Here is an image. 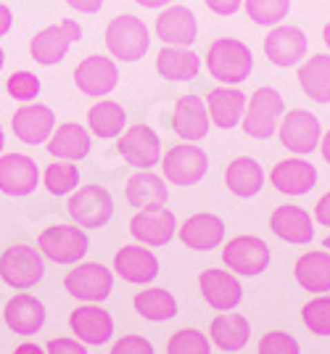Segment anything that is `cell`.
<instances>
[{
    "mask_svg": "<svg viewBox=\"0 0 330 354\" xmlns=\"http://www.w3.org/2000/svg\"><path fill=\"white\" fill-rule=\"evenodd\" d=\"M278 133H280V143H283L291 153L307 156V153L317 151V146H320L322 124H320V119H317L312 111L296 109V111H288V114L280 119Z\"/></svg>",
    "mask_w": 330,
    "mask_h": 354,
    "instance_id": "7c38bea8",
    "label": "cell"
},
{
    "mask_svg": "<svg viewBox=\"0 0 330 354\" xmlns=\"http://www.w3.org/2000/svg\"><path fill=\"white\" fill-rule=\"evenodd\" d=\"M66 6H72L79 14H98L104 8V0H66Z\"/></svg>",
    "mask_w": 330,
    "mask_h": 354,
    "instance_id": "bcb514c9",
    "label": "cell"
},
{
    "mask_svg": "<svg viewBox=\"0 0 330 354\" xmlns=\"http://www.w3.org/2000/svg\"><path fill=\"white\" fill-rule=\"evenodd\" d=\"M320 151H322V159H325V162L330 164V130L325 135H322V138H320Z\"/></svg>",
    "mask_w": 330,
    "mask_h": 354,
    "instance_id": "f907efd6",
    "label": "cell"
},
{
    "mask_svg": "<svg viewBox=\"0 0 330 354\" xmlns=\"http://www.w3.org/2000/svg\"><path fill=\"white\" fill-rule=\"evenodd\" d=\"M315 220L320 222V225H325V227H330V191L317 201L315 207Z\"/></svg>",
    "mask_w": 330,
    "mask_h": 354,
    "instance_id": "7dc6e473",
    "label": "cell"
},
{
    "mask_svg": "<svg viewBox=\"0 0 330 354\" xmlns=\"http://www.w3.org/2000/svg\"><path fill=\"white\" fill-rule=\"evenodd\" d=\"M285 104L283 95L275 88H256L251 98L246 101V111L240 119L243 133L254 140H267L275 135L280 119H283Z\"/></svg>",
    "mask_w": 330,
    "mask_h": 354,
    "instance_id": "7a4b0ae2",
    "label": "cell"
},
{
    "mask_svg": "<svg viewBox=\"0 0 330 354\" xmlns=\"http://www.w3.org/2000/svg\"><path fill=\"white\" fill-rule=\"evenodd\" d=\"M3 320L19 336H35L46 325V304L32 294H19L6 304Z\"/></svg>",
    "mask_w": 330,
    "mask_h": 354,
    "instance_id": "4316f807",
    "label": "cell"
},
{
    "mask_svg": "<svg viewBox=\"0 0 330 354\" xmlns=\"http://www.w3.org/2000/svg\"><path fill=\"white\" fill-rule=\"evenodd\" d=\"M270 246L259 236H235L222 249V262L233 275L256 278L270 267Z\"/></svg>",
    "mask_w": 330,
    "mask_h": 354,
    "instance_id": "52a82bcc",
    "label": "cell"
},
{
    "mask_svg": "<svg viewBox=\"0 0 330 354\" xmlns=\"http://www.w3.org/2000/svg\"><path fill=\"white\" fill-rule=\"evenodd\" d=\"M114 270H117L122 281L146 286V283L156 281L159 259H156L153 251L143 249V246H122L114 257Z\"/></svg>",
    "mask_w": 330,
    "mask_h": 354,
    "instance_id": "cb8c5ba5",
    "label": "cell"
},
{
    "mask_svg": "<svg viewBox=\"0 0 330 354\" xmlns=\"http://www.w3.org/2000/svg\"><path fill=\"white\" fill-rule=\"evenodd\" d=\"M209 336L222 352H240L251 339V325L238 312H225L211 320Z\"/></svg>",
    "mask_w": 330,
    "mask_h": 354,
    "instance_id": "d6a6232c",
    "label": "cell"
},
{
    "mask_svg": "<svg viewBox=\"0 0 330 354\" xmlns=\"http://www.w3.org/2000/svg\"><path fill=\"white\" fill-rule=\"evenodd\" d=\"M69 328L77 336V341L101 346L114 336V317L98 304H82L69 315Z\"/></svg>",
    "mask_w": 330,
    "mask_h": 354,
    "instance_id": "ac0fdd59",
    "label": "cell"
},
{
    "mask_svg": "<svg viewBox=\"0 0 330 354\" xmlns=\"http://www.w3.org/2000/svg\"><path fill=\"white\" fill-rule=\"evenodd\" d=\"M40 183L37 162L27 153L0 156V191L6 196H30Z\"/></svg>",
    "mask_w": 330,
    "mask_h": 354,
    "instance_id": "2e32d148",
    "label": "cell"
},
{
    "mask_svg": "<svg viewBox=\"0 0 330 354\" xmlns=\"http://www.w3.org/2000/svg\"><path fill=\"white\" fill-rule=\"evenodd\" d=\"M127 201L135 209H151V207H164L169 198V188H166L164 177L153 175L151 169H140L127 180Z\"/></svg>",
    "mask_w": 330,
    "mask_h": 354,
    "instance_id": "1f68e13d",
    "label": "cell"
},
{
    "mask_svg": "<svg viewBox=\"0 0 330 354\" xmlns=\"http://www.w3.org/2000/svg\"><path fill=\"white\" fill-rule=\"evenodd\" d=\"M119 82V69L117 64L106 56H88L77 64L75 69V85L79 93L90 95V98H101L108 95Z\"/></svg>",
    "mask_w": 330,
    "mask_h": 354,
    "instance_id": "9a60e30c",
    "label": "cell"
},
{
    "mask_svg": "<svg viewBox=\"0 0 330 354\" xmlns=\"http://www.w3.org/2000/svg\"><path fill=\"white\" fill-rule=\"evenodd\" d=\"M135 312L151 323H164L177 315V299L164 288H148L135 294Z\"/></svg>",
    "mask_w": 330,
    "mask_h": 354,
    "instance_id": "d590c367",
    "label": "cell"
},
{
    "mask_svg": "<svg viewBox=\"0 0 330 354\" xmlns=\"http://www.w3.org/2000/svg\"><path fill=\"white\" fill-rule=\"evenodd\" d=\"M66 209L79 227H104L114 214V201L104 185H82L79 191L72 193Z\"/></svg>",
    "mask_w": 330,
    "mask_h": 354,
    "instance_id": "30bf717a",
    "label": "cell"
},
{
    "mask_svg": "<svg viewBox=\"0 0 330 354\" xmlns=\"http://www.w3.org/2000/svg\"><path fill=\"white\" fill-rule=\"evenodd\" d=\"M198 288H201V296L206 299V304L217 312L235 310L243 299V286L230 270H214V267L204 270L198 275Z\"/></svg>",
    "mask_w": 330,
    "mask_h": 354,
    "instance_id": "5bb4252c",
    "label": "cell"
},
{
    "mask_svg": "<svg viewBox=\"0 0 330 354\" xmlns=\"http://www.w3.org/2000/svg\"><path fill=\"white\" fill-rule=\"evenodd\" d=\"M156 69L164 80L172 82H191L201 72V56L193 53L191 48H177V45H166L156 56Z\"/></svg>",
    "mask_w": 330,
    "mask_h": 354,
    "instance_id": "f1b7e54d",
    "label": "cell"
},
{
    "mask_svg": "<svg viewBox=\"0 0 330 354\" xmlns=\"http://www.w3.org/2000/svg\"><path fill=\"white\" fill-rule=\"evenodd\" d=\"M180 241L193 251H211L225 241V222L211 212L191 214L180 227Z\"/></svg>",
    "mask_w": 330,
    "mask_h": 354,
    "instance_id": "603a6c76",
    "label": "cell"
},
{
    "mask_svg": "<svg viewBox=\"0 0 330 354\" xmlns=\"http://www.w3.org/2000/svg\"><path fill=\"white\" fill-rule=\"evenodd\" d=\"M291 11V0H246V14L259 27H278Z\"/></svg>",
    "mask_w": 330,
    "mask_h": 354,
    "instance_id": "74e56055",
    "label": "cell"
},
{
    "mask_svg": "<svg viewBox=\"0 0 330 354\" xmlns=\"http://www.w3.org/2000/svg\"><path fill=\"white\" fill-rule=\"evenodd\" d=\"M106 48L114 59L119 61H140L151 48V35L148 27L143 24V19L130 14H122L108 21L106 27Z\"/></svg>",
    "mask_w": 330,
    "mask_h": 354,
    "instance_id": "3957f363",
    "label": "cell"
},
{
    "mask_svg": "<svg viewBox=\"0 0 330 354\" xmlns=\"http://www.w3.org/2000/svg\"><path fill=\"white\" fill-rule=\"evenodd\" d=\"M325 249H328V251H330V236H328V238H325Z\"/></svg>",
    "mask_w": 330,
    "mask_h": 354,
    "instance_id": "9f6ffc18",
    "label": "cell"
},
{
    "mask_svg": "<svg viewBox=\"0 0 330 354\" xmlns=\"http://www.w3.org/2000/svg\"><path fill=\"white\" fill-rule=\"evenodd\" d=\"M43 183L53 196H66L79 185V169L72 162L56 159L53 164H48V169L43 172Z\"/></svg>",
    "mask_w": 330,
    "mask_h": 354,
    "instance_id": "8d00e7d4",
    "label": "cell"
},
{
    "mask_svg": "<svg viewBox=\"0 0 330 354\" xmlns=\"http://www.w3.org/2000/svg\"><path fill=\"white\" fill-rule=\"evenodd\" d=\"M40 88H43V85H40V77L27 72V69L14 72L6 80V93H8L14 101H35V98L40 95Z\"/></svg>",
    "mask_w": 330,
    "mask_h": 354,
    "instance_id": "60d3db41",
    "label": "cell"
},
{
    "mask_svg": "<svg viewBox=\"0 0 330 354\" xmlns=\"http://www.w3.org/2000/svg\"><path fill=\"white\" fill-rule=\"evenodd\" d=\"M11 127H14V135L21 143H27V146H40V143H46L48 138H50V133L56 130V114H53L50 106L27 104L14 114Z\"/></svg>",
    "mask_w": 330,
    "mask_h": 354,
    "instance_id": "e0dca14e",
    "label": "cell"
},
{
    "mask_svg": "<svg viewBox=\"0 0 330 354\" xmlns=\"http://www.w3.org/2000/svg\"><path fill=\"white\" fill-rule=\"evenodd\" d=\"M3 146H6V135H3V127H0V153H3Z\"/></svg>",
    "mask_w": 330,
    "mask_h": 354,
    "instance_id": "db71d44e",
    "label": "cell"
},
{
    "mask_svg": "<svg viewBox=\"0 0 330 354\" xmlns=\"http://www.w3.org/2000/svg\"><path fill=\"white\" fill-rule=\"evenodd\" d=\"M46 354H88L85 344H79L77 339H50L46 346Z\"/></svg>",
    "mask_w": 330,
    "mask_h": 354,
    "instance_id": "ee69618b",
    "label": "cell"
},
{
    "mask_svg": "<svg viewBox=\"0 0 330 354\" xmlns=\"http://www.w3.org/2000/svg\"><path fill=\"white\" fill-rule=\"evenodd\" d=\"M46 265H43V254L32 246H8L0 254V278L6 286H11L16 291H27L32 286L43 281Z\"/></svg>",
    "mask_w": 330,
    "mask_h": 354,
    "instance_id": "5b68a950",
    "label": "cell"
},
{
    "mask_svg": "<svg viewBox=\"0 0 330 354\" xmlns=\"http://www.w3.org/2000/svg\"><path fill=\"white\" fill-rule=\"evenodd\" d=\"M177 230V220L166 207L137 209V214L130 220V233L143 246H166Z\"/></svg>",
    "mask_w": 330,
    "mask_h": 354,
    "instance_id": "4fadbf2b",
    "label": "cell"
},
{
    "mask_svg": "<svg viewBox=\"0 0 330 354\" xmlns=\"http://www.w3.org/2000/svg\"><path fill=\"white\" fill-rule=\"evenodd\" d=\"M307 35L299 30V27H275V30L264 37V53L267 59L280 66V69H288V66H296L304 56H307Z\"/></svg>",
    "mask_w": 330,
    "mask_h": 354,
    "instance_id": "d6986e66",
    "label": "cell"
},
{
    "mask_svg": "<svg viewBox=\"0 0 330 354\" xmlns=\"http://www.w3.org/2000/svg\"><path fill=\"white\" fill-rule=\"evenodd\" d=\"M322 40H325V45L330 48V21L325 24V30H322Z\"/></svg>",
    "mask_w": 330,
    "mask_h": 354,
    "instance_id": "f5cc1de1",
    "label": "cell"
},
{
    "mask_svg": "<svg viewBox=\"0 0 330 354\" xmlns=\"http://www.w3.org/2000/svg\"><path fill=\"white\" fill-rule=\"evenodd\" d=\"M156 37L164 45L191 48L198 37V21L191 8L185 6H169L164 14L156 19Z\"/></svg>",
    "mask_w": 330,
    "mask_h": 354,
    "instance_id": "44dd1931",
    "label": "cell"
},
{
    "mask_svg": "<svg viewBox=\"0 0 330 354\" xmlns=\"http://www.w3.org/2000/svg\"><path fill=\"white\" fill-rule=\"evenodd\" d=\"M211 122L209 111H206V101L201 95H182L175 114H172V130L180 135L185 143H195L204 140L209 133Z\"/></svg>",
    "mask_w": 330,
    "mask_h": 354,
    "instance_id": "ffe728a7",
    "label": "cell"
},
{
    "mask_svg": "<svg viewBox=\"0 0 330 354\" xmlns=\"http://www.w3.org/2000/svg\"><path fill=\"white\" fill-rule=\"evenodd\" d=\"M270 230L280 241H288V243H296V246H304V243H312L315 238V225H312V214L301 207H278L270 217Z\"/></svg>",
    "mask_w": 330,
    "mask_h": 354,
    "instance_id": "484cf974",
    "label": "cell"
},
{
    "mask_svg": "<svg viewBox=\"0 0 330 354\" xmlns=\"http://www.w3.org/2000/svg\"><path fill=\"white\" fill-rule=\"evenodd\" d=\"M206 69L222 85H240L254 69V53L235 37H217L206 53Z\"/></svg>",
    "mask_w": 330,
    "mask_h": 354,
    "instance_id": "6da1fadb",
    "label": "cell"
},
{
    "mask_svg": "<svg viewBox=\"0 0 330 354\" xmlns=\"http://www.w3.org/2000/svg\"><path fill=\"white\" fill-rule=\"evenodd\" d=\"M37 246H40V254H46L50 262L75 265L88 254L90 241L79 225H50L40 233Z\"/></svg>",
    "mask_w": 330,
    "mask_h": 354,
    "instance_id": "8992f818",
    "label": "cell"
},
{
    "mask_svg": "<svg viewBox=\"0 0 330 354\" xmlns=\"http://www.w3.org/2000/svg\"><path fill=\"white\" fill-rule=\"evenodd\" d=\"M64 288L75 296V299H79V301L98 304V301L108 299V294H111L114 275L101 262H79L75 270L66 272Z\"/></svg>",
    "mask_w": 330,
    "mask_h": 354,
    "instance_id": "9c48e42d",
    "label": "cell"
},
{
    "mask_svg": "<svg viewBox=\"0 0 330 354\" xmlns=\"http://www.w3.org/2000/svg\"><path fill=\"white\" fill-rule=\"evenodd\" d=\"M299 85L315 104H330V56L320 53L304 61L299 69Z\"/></svg>",
    "mask_w": 330,
    "mask_h": 354,
    "instance_id": "836d02e7",
    "label": "cell"
},
{
    "mask_svg": "<svg viewBox=\"0 0 330 354\" xmlns=\"http://www.w3.org/2000/svg\"><path fill=\"white\" fill-rule=\"evenodd\" d=\"M162 169H164V180L180 188H191L198 185L206 172H209V156L204 148L195 143H177L162 156Z\"/></svg>",
    "mask_w": 330,
    "mask_h": 354,
    "instance_id": "277c9868",
    "label": "cell"
},
{
    "mask_svg": "<svg viewBox=\"0 0 330 354\" xmlns=\"http://www.w3.org/2000/svg\"><path fill=\"white\" fill-rule=\"evenodd\" d=\"M108 354H153V344L143 336H122L119 341H114Z\"/></svg>",
    "mask_w": 330,
    "mask_h": 354,
    "instance_id": "7bdbcfd3",
    "label": "cell"
},
{
    "mask_svg": "<svg viewBox=\"0 0 330 354\" xmlns=\"http://www.w3.org/2000/svg\"><path fill=\"white\" fill-rule=\"evenodd\" d=\"M14 354H46V352H43L37 344H30V341H27V344H19Z\"/></svg>",
    "mask_w": 330,
    "mask_h": 354,
    "instance_id": "681fc988",
    "label": "cell"
},
{
    "mask_svg": "<svg viewBox=\"0 0 330 354\" xmlns=\"http://www.w3.org/2000/svg\"><path fill=\"white\" fill-rule=\"evenodd\" d=\"M293 275L304 291L328 294L330 291V251H307L301 254Z\"/></svg>",
    "mask_w": 330,
    "mask_h": 354,
    "instance_id": "f546056e",
    "label": "cell"
},
{
    "mask_svg": "<svg viewBox=\"0 0 330 354\" xmlns=\"http://www.w3.org/2000/svg\"><path fill=\"white\" fill-rule=\"evenodd\" d=\"M270 183L275 191L285 193V196H304L315 188L317 183V167L307 159H283L272 167Z\"/></svg>",
    "mask_w": 330,
    "mask_h": 354,
    "instance_id": "7402d4cb",
    "label": "cell"
},
{
    "mask_svg": "<svg viewBox=\"0 0 330 354\" xmlns=\"http://www.w3.org/2000/svg\"><path fill=\"white\" fill-rule=\"evenodd\" d=\"M225 185L227 191L238 198H254L264 185V169L251 156H238L235 162L227 164Z\"/></svg>",
    "mask_w": 330,
    "mask_h": 354,
    "instance_id": "4dcf8cb0",
    "label": "cell"
},
{
    "mask_svg": "<svg viewBox=\"0 0 330 354\" xmlns=\"http://www.w3.org/2000/svg\"><path fill=\"white\" fill-rule=\"evenodd\" d=\"M82 37V27L75 19H64L59 24H50L43 32H37L30 43L32 59L43 66H53L64 61V56L69 53L72 43H79Z\"/></svg>",
    "mask_w": 330,
    "mask_h": 354,
    "instance_id": "ba28073f",
    "label": "cell"
},
{
    "mask_svg": "<svg viewBox=\"0 0 330 354\" xmlns=\"http://www.w3.org/2000/svg\"><path fill=\"white\" fill-rule=\"evenodd\" d=\"M259 354H301V346L291 333L270 330L259 339Z\"/></svg>",
    "mask_w": 330,
    "mask_h": 354,
    "instance_id": "b9f144b4",
    "label": "cell"
},
{
    "mask_svg": "<svg viewBox=\"0 0 330 354\" xmlns=\"http://www.w3.org/2000/svg\"><path fill=\"white\" fill-rule=\"evenodd\" d=\"M3 64H6V53H3V48H0V72H3Z\"/></svg>",
    "mask_w": 330,
    "mask_h": 354,
    "instance_id": "11a10c76",
    "label": "cell"
},
{
    "mask_svg": "<svg viewBox=\"0 0 330 354\" xmlns=\"http://www.w3.org/2000/svg\"><path fill=\"white\" fill-rule=\"evenodd\" d=\"M127 124V111L117 101H98L88 109V127L95 138H119Z\"/></svg>",
    "mask_w": 330,
    "mask_h": 354,
    "instance_id": "e575fe53",
    "label": "cell"
},
{
    "mask_svg": "<svg viewBox=\"0 0 330 354\" xmlns=\"http://www.w3.org/2000/svg\"><path fill=\"white\" fill-rule=\"evenodd\" d=\"M46 148L50 156L56 159H64V162H79L90 153L93 148V138L90 130L77 124V122H66L61 124L59 130H53L50 138L46 140Z\"/></svg>",
    "mask_w": 330,
    "mask_h": 354,
    "instance_id": "d4e9b609",
    "label": "cell"
},
{
    "mask_svg": "<svg viewBox=\"0 0 330 354\" xmlns=\"http://www.w3.org/2000/svg\"><path fill=\"white\" fill-rule=\"evenodd\" d=\"M301 320L315 336H330V296L317 294L301 307Z\"/></svg>",
    "mask_w": 330,
    "mask_h": 354,
    "instance_id": "ab89813d",
    "label": "cell"
},
{
    "mask_svg": "<svg viewBox=\"0 0 330 354\" xmlns=\"http://www.w3.org/2000/svg\"><path fill=\"white\" fill-rule=\"evenodd\" d=\"M246 95L235 88H214L206 93V111L209 122L220 130H233L238 127L243 111H246Z\"/></svg>",
    "mask_w": 330,
    "mask_h": 354,
    "instance_id": "83f0119b",
    "label": "cell"
},
{
    "mask_svg": "<svg viewBox=\"0 0 330 354\" xmlns=\"http://www.w3.org/2000/svg\"><path fill=\"white\" fill-rule=\"evenodd\" d=\"M166 354H211V341L195 328H182L169 336Z\"/></svg>",
    "mask_w": 330,
    "mask_h": 354,
    "instance_id": "f35d334b",
    "label": "cell"
},
{
    "mask_svg": "<svg viewBox=\"0 0 330 354\" xmlns=\"http://www.w3.org/2000/svg\"><path fill=\"white\" fill-rule=\"evenodd\" d=\"M117 151L135 169H153L162 162V140L148 124H133L124 133H119Z\"/></svg>",
    "mask_w": 330,
    "mask_h": 354,
    "instance_id": "8fae6325",
    "label": "cell"
},
{
    "mask_svg": "<svg viewBox=\"0 0 330 354\" xmlns=\"http://www.w3.org/2000/svg\"><path fill=\"white\" fill-rule=\"evenodd\" d=\"M204 3H206V8H209L211 14H217V16L238 14V8L243 6V0H204Z\"/></svg>",
    "mask_w": 330,
    "mask_h": 354,
    "instance_id": "f6af8a7d",
    "label": "cell"
},
{
    "mask_svg": "<svg viewBox=\"0 0 330 354\" xmlns=\"http://www.w3.org/2000/svg\"><path fill=\"white\" fill-rule=\"evenodd\" d=\"M137 6H143V8H162V6H169V3H175V0H135Z\"/></svg>",
    "mask_w": 330,
    "mask_h": 354,
    "instance_id": "816d5d0a",
    "label": "cell"
},
{
    "mask_svg": "<svg viewBox=\"0 0 330 354\" xmlns=\"http://www.w3.org/2000/svg\"><path fill=\"white\" fill-rule=\"evenodd\" d=\"M11 24H14V16H11V8L0 3V37H3V35H8V30H11Z\"/></svg>",
    "mask_w": 330,
    "mask_h": 354,
    "instance_id": "c3c4849f",
    "label": "cell"
}]
</instances>
